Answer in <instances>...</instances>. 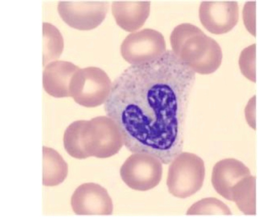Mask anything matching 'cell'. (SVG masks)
I'll return each instance as SVG.
<instances>
[{
	"instance_id": "cell-14",
	"label": "cell",
	"mask_w": 259,
	"mask_h": 218,
	"mask_svg": "<svg viewBox=\"0 0 259 218\" xmlns=\"http://www.w3.org/2000/svg\"><path fill=\"white\" fill-rule=\"evenodd\" d=\"M187 215L232 214L230 209L215 197H206L193 203L187 210Z\"/></svg>"
},
{
	"instance_id": "cell-11",
	"label": "cell",
	"mask_w": 259,
	"mask_h": 218,
	"mask_svg": "<svg viewBox=\"0 0 259 218\" xmlns=\"http://www.w3.org/2000/svg\"><path fill=\"white\" fill-rule=\"evenodd\" d=\"M68 174V165L53 148L42 147V185L56 186L62 183Z\"/></svg>"
},
{
	"instance_id": "cell-4",
	"label": "cell",
	"mask_w": 259,
	"mask_h": 218,
	"mask_svg": "<svg viewBox=\"0 0 259 218\" xmlns=\"http://www.w3.org/2000/svg\"><path fill=\"white\" fill-rule=\"evenodd\" d=\"M112 83L107 74L100 68L89 67L78 69L70 84V96L78 104L94 107L105 102Z\"/></svg>"
},
{
	"instance_id": "cell-9",
	"label": "cell",
	"mask_w": 259,
	"mask_h": 218,
	"mask_svg": "<svg viewBox=\"0 0 259 218\" xmlns=\"http://www.w3.org/2000/svg\"><path fill=\"white\" fill-rule=\"evenodd\" d=\"M250 175L248 167L241 161L232 158H225L214 164L211 183L220 195L232 201L233 190L236 185Z\"/></svg>"
},
{
	"instance_id": "cell-7",
	"label": "cell",
	"mask_w": 259,
	"mask_h": 218,
	"mask_svg": "<svg viewBox=\"0 0 259 218\" xmlns=\"http://www.w3.org/2000/svg\"><path fill=\"white\" fill-rule=\"evenodd\" d=\"M71 205L73 212L78 215H110L113 210L107 190L94 183L79 186L71 196Z\"/></svg>"
},
{
	"instance_id": "cell-3",
	"label": "cell",
	"mask_w": 259,
	"mask_h": 218,
	"mask_svg": "<svg viewBox=\"0 0 259 218\" xmlns=\"http://www.w3.org/2000/svg\"><path fill=\"white\" fill-rule=\"evenodd\" d=\"M205 175L203 160L195 154L181 152L170 163L166 185L172 196L184 199L202 188Z\"/></svg>"
},
{
	"instance_id": "cell-1",
	"label": "cell",
	"mask_w": 259,
	"mask_h": 218,
	"mask_svg": "<svg viewBox=\"0 0 259 218\" xmlns=\"http://www.w3.org/2000/svg\"><path fill=\"white\" fill-rule=\"evenodd\" d=\"M196 73L172 50L132 65L112 83L104 109L131 152L168 164L181 152Z\"/></svg>"
},
{
	"instance_id": "cell-5",
	"label": "cell",
	"mask_w": 259,
	"mask_h": 218,
	"mask_svg": "<svg viewBox=\"0 0 259 218\" xmlns=\"http://www.w3.org/2000/svg\"><path fill=\"white\" fill-rule=\"evenodd\" d=\"M162 163L156 157L145 153H133L120 169L123 182L130 188L146 191L157 186L162 176Z\"/></svg>"
},
{
	"instance_id": "cell-6",
	"label": "cell",
	"mask_w": 259,
	"mask_h": 218,
	"mask_svg": "<svg viewBox=\"0 0 259 218\" xmlns=\"http://www.w3.org/2000/svg\"><path fill=\"white\" fill-rule=\"evenodd\" d=\"M202 38L194 40L192 36L191 40H184L185 45L171 44L172 51L195 73L208 74L214 72L221 65L222 52L215 40L208 45H203L204 41Z\"/></svg>"
},
{
	"instance_id": "cell-12",
	"label": "cell",
	"mask_w": 259,
	"mask_h": 218,
	"mask_svg": "<svg viewBox=\"0 0 259 218\" xmlns=\"http://www.w3.org/2000/svg\"><path fill=\"white\" fill-rule=\"evenodd\" d=\"M255 177L251 175L240 181L233 190L232 201L246 215L256 214Z\"/></svg>"
},
{
	"instance_id": "cell-15",
	"label": "cell",
	"mask_w": 259,
	"mask_h": 218,
	"mask_svg": "<svg viewBox=\"0 0 259 218\" xmlns=\"http://www.w3.org/2000/svg\"><path fill=\"white\" fill-rule=\"evenodd\" d=\"M255 47V46H254ZM250 49L251 46L241 53L239 63L242 73L249 80L255 82V48Z\"/></svg>"
},
{
	"instance_id": "cell-8",
	"label": "cell",
	"mask_w": 259,
	"mask_h": 218,
	"mask_svg": "<svg viewBox=\"0 0 259 218\" xmlns=\"http://www.w3.org/2000/svg\"><path fill=\"white\" fill-rule=\"evenodd\" d=\"M199 11L201 23L213 34L229 31L238 21L239 8L236 1H203Z\"/></svg>"
},
{
	"instance_id": "cell-2",
	"label": "cell",
	"mask_w": 259,
	"mask_h": 218,
	"mask_svg": "<svg viewBox=\"0 0 259 218\" xmlns=\"http://www.w3.org/2000/svg\"><path fill=\"white\" fill-rule=\"evenodd\" d=\"M81 137L84 159L90 157H111L117 154L123 145L117 126L107 116H100L89 120H82Z\"/></svg>"
},
{
	"instance_id": "cell-13",
	"label": "cell",
	"mask_w": 259,
	"mask_h": 218,
	"mask_svg": "<svg viewBox=\"0 0 259 218\" xmlns=\"http://www.w3.org/2000/svg\"><path fill=\"white\" fill-rule=\"evenodd\" d=\"M42 34V64L44 66L59 57L62 52V45H60L58 30L51 24L43 23Z\"/></svg>"
},
{
	"instance_id": "cell-10",
	"label": "cell",
	"mask_w": 259,
	"mask_h": 218,
	"mask_svg": "<svg viewBox=\"0 0 259 218\" xmlns=\"http://www.w3.org/2000/svg\"><path fill=\"white\" fill-rule=\"evenodd\" d=\"M79 69L72 63L56 61L48 64L43 71L42 85L45 91L55 98L70 96L71 79Z\"/></svg>"
}]
</instances>
